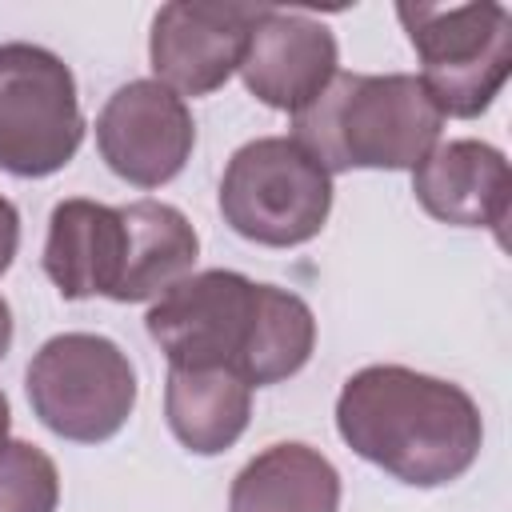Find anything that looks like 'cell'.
Masks as SVG:
<instances>
[{"label":"cell","instance_id":"obj_11","mask_svg":"<svg viewBox=\"0 0 512 512\" xmlns=\"http://www.w3.org/2000/svg\"><path fill=\"white\" fill-rule=\"evenodd\" d=\"M412 192L428 216L456 228H492L504 240V224L512 208V172L496 144L488 140L436 144L412 168Z\"/></svg>","mask_w":512,"mask_h":512},{"label":"cell","instance_id":"obj_8","mask_svg":"<svg viewBox=\"0 0 512 512\" xmlns=\"http://www.w3.org/2000/svg\"><path fill=\"white\" fill-rule=\"evenodd\" d=\"M192 144V112L160 80H128L96 116V148L104 164L136 188L176 180L192 156Z\"/></svg>","mask_w":512,"mask_h":512},{"label":"cell","instance_id":"obj_18","mask_svg":"<svg viewBox=\"0 0 512 512\" xmlns=\"http://www.w3.org/2000/svg\"><path fill=\"white\" fill-rule=\"evenodd\" d=\"M8 348H12V308H8V300L0 296V360L8 356Z\"/></svg>","mask_w":512,"mask_h":512},{"label":"cell","instance_id":"obj_6","mask_svg":"<svg viewBox=\"0 0 512 512\" xmlns=\"http://www.w3.org/2000/svg\"><path fill=\"white\" fill-rule=\"evenodd\" d=\"M28 404L48 432L72 444L112 440L136 408V372L120 344L96 332H60L24 372Z\"/></svg>","mask_w":512,"mask_h":512},{"label":"cell","instance_id":"obj_19","mask_svg":"<svg viewBox=\"0 0 512 512\" xmlns=\"http://www.w3.org/2000/svg\"><path fill=\"white\" fill-rule=\"evenodd\" d=\"M8 432H12V408H8V396L0 392V452L8 448Z\"/></svg>","mask_w":512,"mask_h":512},{"label":"cell","instance_id":"obj_16","mask_svg":"<svg viewBox=\"0 0 512 512\" xmlns=\"http://www.w3.org/2000/svg\"><path fill=\"white\" fill-rule=\"evenodd\" d=\"M60 472L52 456L28 440H8L0 452V512H56Z\"/></svg>","mask_w":512,"mask_h":512},{"label":"cell","instance_id":"obj_9","mask_svg":"<svg viewBox=\"0 0 512 512\" xmlns=\"http://www.w3.org/2000/svg\"><path fill=\"white\" fill-rule=\"evenodd\" d=\"M260 12L264 8L256 4H200V0L164 4L148 36L156 80L172 88L180 100L224 88L244 60Z\"/></svg>","mask_w":512,"mask_h":512},{"label":"cell","instance_id":"obj_15","mask_svg":"<svg viewBox=\"0 0 512 512\" xmlns=\"http://www.w3.org/2000/svg\"><path fill=\"white\" fill-rule=\"evenodd\" d=\"M120 212L128 224V264L116 304L156 300L192 272L200 256V236L192 220L164 200H136Z\"/></svg>","mask_w":512,"mask_h":512},{"label":"cell","instance_id":"obj_13","mask_svg":"<svg viewBox=\"0 0 512 512\" xmlns=\"http://www.w3.org/2000/svg\"><path fill=\"white\" fill-rule=\"evenodd\" d=\"M336 508H340L336 464L300 440L264 448L236 472L228 488V512H336Z\"/></svg>","mask_w":512,"mask_h":512},{"label":"cell","instance_id":"obj_5","mask_svg":"<svg viewBox=\"0 0 512 512\" xmlns=\"http://www.w3.org/2000/svg\"><path fill=\"white\" fill-rule=\"evenodd\" d=\"M332 176L292 136H260L232 152L220 176L224 224L264 248H296L324 232Z\"/></svg>","mask_w":512,"mask_h":512},{"label":"cell","instance_id":"obj_10","mask_svg":"<svg viewBox=\"0 0 512 512\" xmlns=\"http://www.w3.org/2000/svg\"><path fill=\"white\" fill-rule=\"evenodd\" d=\"M336 64H340V48L328 24L304 12L264 8L260 20L252 24V36L236 72L260 104L296 116L328 88V80L336 76Z\"/></svg>","mask_w":512,"mask_h":512},{"label":"cell","instance_id":"obj_12","mask_svg":"<svg viewBox=\"0 0 512 512\" xmlns=\"http://www.w3.org/2000/svg\"><path fill=\"white\" fill-rule=\"evenodd\" d=\"M128 264V224L124 212L100 200H60L48 216L44 272L64 300L120 296Z\"/></svg>","mask_w":512,"mask_h":512},{"label":"cell","instance_id":"obj_3","mask_svg":"<svg viewBox=\"0 0 512 512\" xmlns=\"http://www.w3.org/2000/svg\"><path fill=\"white\" fill-rule=\"evenodd\" d=\"M444 116L408 72H336L328 88L292 116V140L320 160V168L352 172L416 168L440 144Z\"/></svg>","mask_w":512,"mask_h":512},{"label":"cell","instance_id":"obj_17","mask_svg":"<svg viewBox=\"0 0 512 512\" xmlns=\"http://www.w3.org/2000/svg\"><path fill=\"white\" fill-rule=\"evenodd\" d=\"M16 248H20V212L8 196H0V276L12 268Z\"/></svg>","mask_w":512,"mask_h":512},{"label":"cell","instance_id":"obj_7","mask_svg":"<svg viewBox=\"0 0 512 512\" xmlns=\"http://www.w3.org/2000/svg\"><path fill=\"white\" fill-rule=\"evenodd\" d=\"M84 140L72 68L40 44H0V168L20 180L60 172Z\"/></svg>","mask_w":512,"mask_h":512},{"label":"cell","instance_id":"obj_2","mask_svg":"<svg viewBox=\"0 0 512 512\" xmlns=\"http://www.w3.org/2000/svg\"><path fill=\"white\" fill-rule=\"evenodd\" d=\"M336 432L400 484L440 488L476 464L484 416L452 380L404 364H368L336 396Z\"/></svg>","mask_w":512,"mask_h":512},{"label":"cell","instance_id":"obj_4","mask_svg":"<svg viewBox=\"0 0 512 512\" xmlns=\"http://www.w3.org/2000/svg\"><path fill=\"white\" fill-rule=\"evenodd\" d=\"M420 56V84L440 116L472 120L492 108L512 72V16L496 0L480 4H396Z\"/></svg>","mask_w":512,"mask_h":512},{"label":"cell","instance_id":"obj_14","mask_svg":"<svg viewBox=\"0 0 512 512\" xmlns=\"http://www.w3.org/2000/svg\"><path fill=\"white\" fill-rule=\"evenodd\" d=\"M164 416L172 436L196 452L216 456L228 452L252 416V388L228 368H176L168 364L164 384Z\"/></svg>","mask_w":512,"mask_h":512},{"label":"cell","instance_id":"obj_1","mask_svg":"<svg viewBox=\"0 0 512 512\" xmlns=\"http://www.w3.org/2000/svg\"><path fill=\"white\" fill-rule=\"evenodd\" d=\"M144 324L168 364L228 368L248 388L296 376L316 348V316L296 292L232 268L188 272L152 300Z\"/></svg>","mask_w":512,"mask_h":512}]
</instances>
